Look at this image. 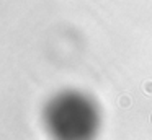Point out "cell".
Here are the masks:
<instances>
[{"label":"cell","instance_id":"cell-1","mask_svg":"<svg viewBox=\"0 0 152 140\" xmlns=\"http://www.w3.org/2000/svg\"><path fill=\"white\" fill-rule=\"evenodd\" d=\"M49 130L62 139H83L95 132L98 116L95 104L79 93L56 96L46 109Z\"/></svg>","mask_w":152,"mask_h":140}]
</instances>
